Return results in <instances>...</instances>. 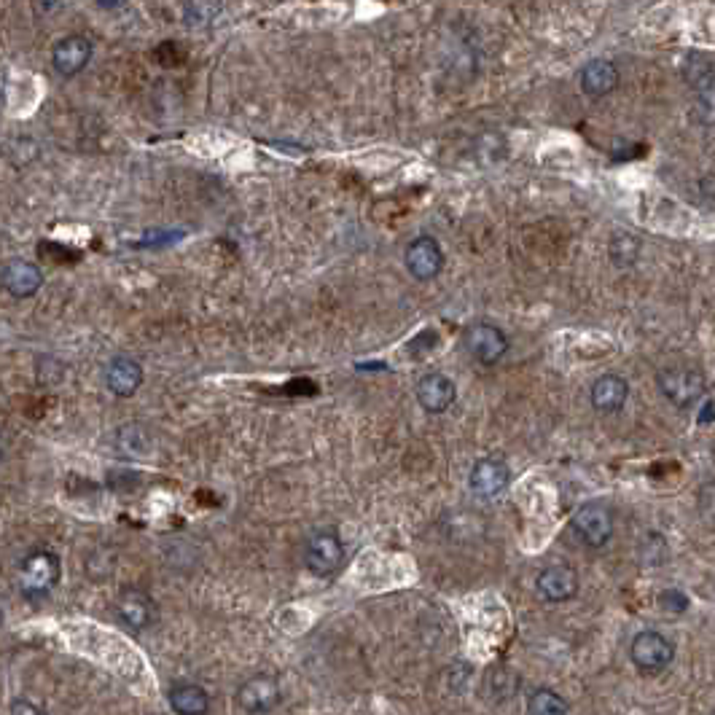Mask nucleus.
I'll list each match as a JSON object with an SVG mask.
<instances>
[{"label": "nucleus", "mask_w": 715, "mask_h": 715, "mask_svg": "<svg viewBox=\"0 0 715 715\" xmlns=\"http://www.w3.org/2000/svg\"><path fill=\"white\" fill-rule=\"evenodd\" d=\"M656 385L662 390V396L678 409H691L694 404H699L707 390L705 374L691 366H667L659 371Z\"/></svg>", "instance_id": "nucleus-1"}, {"label": "nucleus", "mask_w": 715, "mask_h": 715, "mask_svg": "<svg viewBox=\"0 0 715 715\" xmlns=\"http://www.w3.org/2000/svg\"><path fill=\"white\" fill-rule=\"evenodd\" d=\"M116 613H119L121 624H127L130 629L140 632V629H146L154 621V603H151V597L138 592V589H127L116 600Z\"/></svg>", "instance_id": "nucleus-17"}, {"label": "nucleus", "mask_w": 715, "mask_h": 715, "mask_svg": "<svg viewBox=\"0 0 715 715\" xmlns=\"http://www.w3.org/2000/svg\"><path fill=\"white\" fill-rule=\"evenodd\" d=\"M170 705L178 715H205L210 710V697L202 686L183 683L170 691Z\"/></svg>", "instance_id": "nucleus-18"}, {"label": "nucleus", "mask_w": 715, "mask_h": 715, "mask_svg": "<svg viewBox=\"0 0 715 715\" xmlns=\"http://www.w3.org/2000/svg\"><path fill=\"white\" fill-rule=\"evenodd\" d=\"M404 261L406 269L412 272V277H417V280H423L425 283V280H433V277L444 269V250H441L436 237L423 234V237L409 242Z\"/></svg>", "instance_id": "nucleus-7"}, {"label": "nucleus", "mask_w": 715, "mask_h": 715, "mask_svg": "<svg viewBox=\"0 0 715 715\" xmlns=\"http://www.w3.org/2000/svg\"><path fill=\"white\" fill-rule=\"evenodd\" d=\"M92 60V41L87 35H65L52 49L54 70L65 78L78 76Z\"/></svg>", "instance_id": "nucleus-9"}, {"label": "nucleus", "mask_w": 715, "mask_h": 715, "mask_svg": "<svg viewBox=\"0 0 715 715\" xmlns=\"http://www.w3.org/2000/svg\"><path fill=\"white\" fill-rule=\"evenodd\" d=\"M60 581V560L52 552L27 554L19 568V592L30 600L46 597Z\"/></svg>", "instance_id": "nucleus-2"}, {"label": "nucleus", "mask_w": 715, "mask_h": 715, "mask_svg": "<svg viewBox=\"0 0 715 715\" xmlns=\"http://www.w3.org/2000/svg\"><path fill=\"white\" fill-rule=\"evenodd\" d=\"M629 396V382L619 374H603L597 377L595 385H592V406L597 412L613 414L619 412L621 406L627 404Z\"/></svg>", "instance_id": "nucleus-16"}, {"label": "nucleus", "mask_w": 715, "mask_h": 715, "mask_svg": "<svg viewBox=\"0 0 715 715\" xmlns=\"http://www.w3.org/2000/svg\"><path fill=\"white\" fill-rule=\"evenodd\" d=\"M105 385H108L113 396H135L140 385H143V369H140V363L135 361V358H127V355L113 358V361L105 366Z\"/></svg>", "instance_id": "nucleus-14"}, {"label": "nucleus", "mask_w": 715, "mask_h": 715, "mask_svg": "<svg viewBox=\"0 0 715 715\" xmlns=\"http://www.w3.org/2000/svg\"><path fill=\"white\" fill-rule=\"evenodd\" d=\"M509 482H511L509 466H506L503 460H498V457H484V460H479V463L471 468V476H468L471 490L484 500H492L498 498V495H503L506 487H509Z\"/></svg>", "instance_id": "nucleus-8"}, {"label": "nucleus", "mask_w": 715, "mask_h": 715, "mask_svg": "<svg viewBox=\"0 0 715 715\" xmlns=\"http://www.w3.org/2000/svg\"><path fill=\"white\" fill-rule=\"evenodd\" d=\"M304 562L315 576H331L345 562V546L336 530H318L304 543Z\"/></svg>", "instance_id": "nucleus-3"}, {"label": "nucleus", "mask_w": 715, "mask_h": 715, "mask_svg": "<svg viewBox=\"0 0 715 715\" xmlns=\"http://www.w3.org/2000/svg\"><path fill=\"white\" fill-rule=\"evenodd\" d=\"M570 527H573V533H576L586 546L600 549V546L611 541L613 514L605 503H595V500H592V503L578 506L573 519H570Z\"/></svg>", "instance_id": "nucleus-4"}, {"label": "nucleus", "mask_w": 715, "mask_h": 715, "mask_svg": "<svg viewBox=\"0 0 715 715\" xmlns=\"http://www.w3.org/2000/svg\"><path fill=\"white\" fill-rule=\"evenodd\" d=\"M237 702H240L245 713H272V710L280 705V686H277L275 678H269V675H256V678L242 683L240 691H237Z\"/></svg>", "instance_id": "nucleus-10"}, {"label": "nucleus", "mask_w": 715, "mask_h": 715, "mask_svg": "<svg viewBox=\"0 0 715 715\" xmlns=\"http://www.w3.org/2000/svg\"><path fill=\"white\" fill-rule=\"evenodd\" d=\"M543 600L549 603H565L578 592V573L570 565H549L541 570V576L535 581Z\"/></svg>", "instance_id": "nucleus-13"}, {"label": "nucleus", "mask_w": 715, "mask_h": 715, "mask_svg": "<svg viewBox=\"0 0 715 715\" xmlns=\"http://www.w3.org/2000/svg\"><path fill=\"white\" fill-rule=\"evenodd\" d=\"M608 253H611V261L616 267H632L640 256V240L629 232L613 234Z\"/></svg>", "instance_id": "nucleus-19"}, {"label": "nucleus", "mask_w": 715, "mask_h": 715, "mask_svg": "<svg viewBox=\"0 0 715 715\" xmlns=\"http://www.w3.org/2000/svg\"><path fill=\"white\" fill-rule=\"evenodd\" d=\"M629 656H632V662H635V667H638L640 672L656 675V672L667 670L672 664V659H675V646H672L664 635L654 632V629H646V632H640L638 638L632 640Z\"/></svg>", "instance_id": "nucleus-5"}, {"label": "nucleus", "mask_w": 715, "mask_h": 715, "mask_svg": "<svg viewBox=\"0 0 715 715\" xmlns=\"http://www.w3.org/2000/svg\"><path fill=\"white\" fill-rule=\"evenodd\" d=\"M466 350L479 363L492 366L509 353V336L503 334V328L492 326V323H474L466 331Z\"/></svg>", "instance_id": "nucleus-6"}, {"label": "nucleus", "mask_w": 715, "mask_h": 715, "mask_svg": "<svg viewBox=\"0 0 715 715\" xmlns=\"http://www.w3.org/2000/svg\"><path fill=\"white\" fill-rule=\"evenodd\" d=\"M659 605H662L664 611L683 613L686 608H689V597L683 595V592H678V589H667V592L659 595Z\"/></svg>", "instance_id": "nucleus-21"}, {"label": "nucleus", "mask_w": 715, "mask_h": 715, "mask_svg": "<svg viewBox=\"0 0 715 715\" xmlns=\"http://www.w3.org/2000/svg\"><path fill=\"white\" fill-rule=\"evenodd\" d=\"M11 715H46L41 707H35L33 702H27V699H17L14 705H11Z\"/></svg>", "instance_id": "nucleus-23"}, {"label": "nucleus", "mask_w": 715, "mask_h": 715, "mask_svg": "<svg viewBox=\"0 0 715 715\" xmlns=\"http://www.w3.org/2000/svg\"><path fill=\"white\" fill-rule=\"evenodd\" d=\"M568 702L557 691L538 689L527 699V713L530 715H568Z\"/></svg>", "instance_id": "nucleus-20"}, {"label": "nucleus", "mask_w": 715, "mask_h": 715, "mask_svg": "<svg viewBox=\"0 0 715 715\" xmlns=\"http://www.w3.org/2000/svg\"><path fill=\"white\" fill-rule=\"evenodd\" d=\"M619 87V68L611 60H592L581 68V92L589 97L611 95Z\"/></svg>", "instance_id": "nucleus-15"}, {"label": "nucleus", "mask_w": 715, "mask_h": 715, "mask_svg": "<svg viewBox=\"0 0 715 715\" xmlns=\"http://www.w3.org/2000/svg\"><path fill=\"white\" fill-rule=\"evenodd\" d=\"M699 514H702L710 525H715V482L705 484V487L699 490Z\"/></svg>", "instance_id": "nucleus-22"}, {"label": "nucleus", "mask_w": 715, "mask_h": 715, "mask_svg": "<svg viewBox=\"0 0 715 715\" xmlns=\"http://www.w3.org/2000/svg\"><path fill=\"white\" fill-rule=\"evenodd\" d=\"M41 285H44V272L41 267H35L33 261L14 259L3 267V288L14 299H30L41 291Z\"/></svg>", "instance_id": "nucleus-12"}, {"label": "nucleus", "mask_w": 715, "mask_h": 715, "mask_svg": "<svg viewBox=\"0 0 715 715\" xmlns=\"http://www.w3.org/2000/svg\"><path fill=\"white\" fill-rule=\"evenodd\" d=\"M455 398V382L449 380L447 374H441V371H431V374H425L417 382V401H420V406L428 414L447 412L449 406L455 404Z\"/></svg>", "instance_id": "nucleus-11"}]
</instances>
